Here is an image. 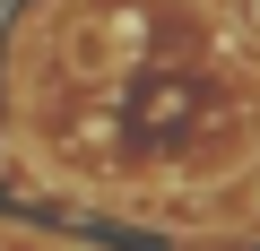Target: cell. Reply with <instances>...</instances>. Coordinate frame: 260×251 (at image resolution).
I'll return each instance as SVG.
<instances>
[{
    "label": "cell",
    "mask_w": 260,
    "mask_h": 251,
    "mask_svg": "<svg viewBox=\"0 0 260 251\" xmlns=\"http://www.w3.org/2000/svg\"><path fill=\"white\" fill-rule=\"evenodd\" d=\"M251 18H260V0H251Z\"/></svg>",
    "instance_id": "6da1fadb"
}]
</instances>
